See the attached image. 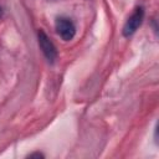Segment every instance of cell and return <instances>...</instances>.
I'll return each instance as SVG.
<instances>
[{"mask_svg": "<svg viewBox=\"0 0 159 159\" xmlns=\"http://www.w3.org/2000/svg\"><path fill=\"white\" fill-rule=\"evenodd\" d=\"M143 17H144V10H143V7H137L133 11V14L128 17V20L125 21L124 27H123V35L125 37L132 36L137 31V29L140 26V24L143 21Z\"/></svg>", "mask_w": 159, "mask_h": 159, "instance_id": "6da1fadb", "label": "cell"}, {"mask_svg": "<svg viewBox=\"0 0 159 159\" xmlns=\"http://www.w3.org/2000/svg\"><path fill=\"white\" fill-rule=\"evenodd\" d=\"M37 37H39V45H40V48L42 50L45 57L50 61V62H53L57 57V50H56V46L53 45V42L50 40V37L42 31L40 30L39 34H37Z\"/></svg>", "mask_w": 159, "mask_h": 159, "instance_id": "7a4b0ae2", "label": "cell"}, {"mask_svg": "<svg viewBox=\"0 0 159 159\" xmlns=\"http://www.w3.org/2000/svg\"><path fill=\"white\" fill-rule=\"evenodd\" d=\"M56 31L61 36L62 40L70 41L73 39V36L76 34V27H75V24L70 19L58 17L56 20Z\"/></svg>", "mask_w": 159, "mask_h": 159, "instance_id": "3957f363", "label": "cell"}, {"mask_svg": "<svg viewBox=\"0 0 159 159\" xmlns=\"http://www.w3.org/2000/svg\"><path fill=\"white\" fill-rule=\"evenodd\" d=\"M29 157H30V158H34V157H39V158H42L43 155H42L41 153H32V154H30Z\"/></svg>", "mask_w": 159, "mask_h": 159, "instance_id": "277c9868", "label": "cell"}, {"mask_svg": "<svg viewBox=\"0 0 159 159\" xmlns=\"http://www.w3.org/2000/svg\"><path fill=\"white\" fill-rule=\"evenodd\" d=\"M1 16H2V9L0 7V17H1Z\"/></svg>", "mask_w": 159, "mask_h": 159, "instance_id": "5b68a950", "label": "cell"}]
</instances>
